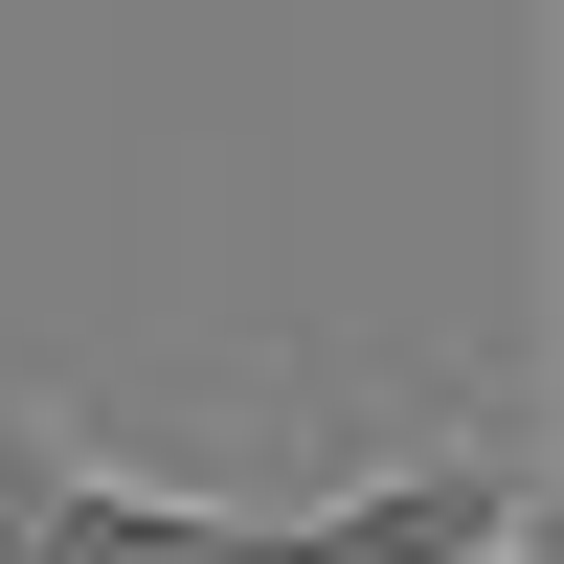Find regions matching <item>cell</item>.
Wrapping results in <instances>:
<instances>
[{"instance_id": "6da1fadb", "label": "cell", "mask_w": 564, "mask_h": 564, "mask_svg": "<svg viewBox=\"0 0 564 564\" xmlns=\"http://www.w3.org/2000/svg\"><path fill=\"white\" fill-rule=\"evenodd\" d=\"M542 542V452L497 430H406V452H361L339 497H271V564H520Z\"/></svg>"}]
</instances>
